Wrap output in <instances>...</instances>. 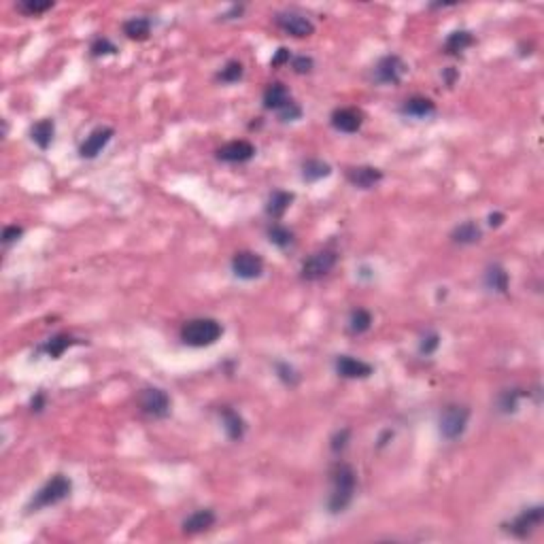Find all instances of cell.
<instances>
[{"instance_id": "obj_17", "label": "cell", "mask_w": 544, "mask_h": 544, "mask_svg": "<svg viewBox=\"0 0 544 544\" xmlns=\"http://www.w3.org/2000/svg\"><path fill=\"white\" fill-rule=\"evenodd\" d=\"M220 417H222V425H224L226 436H228L230 441H234V443H241L243 436H245V431H247V423H245V419L241 417V413H236V410L230 408V406H224V408L220 410Z\"/></svg>"}, {"instance_id": "obj_18", "label": "cell", "mask_w": 544, "mask_h": 544, "mask_svg": "<svg viewBox=\"0 0 544 544\" xmlns=\"http://www.w3.org/2000/svg\"><path fill=\"white\" fill-rule=\"evenodd\" d=\"M215 521H217V517H215V513H213L210 508H200V510L192 513V515L181 523V529H183V534H187V536H196V534H202V531L210 529V527L215 525Z\"/></svg>"}, {"instance_id": "obj_9", "label": "cell", "mask_w": 544, "mask_h": 544, "mask_svg": "<svg viewBox=\"0 0 544 544\" xmlns=\"http://www.w3.org/2000/svg\"><path fill=\"white\" fill-rule=\"evenodd\" d=\"M232 272L243 281H255L264 275V259L255 251H238L232 257Z\"/></svg>"}, {"instance_id": "obj_8", "label": "cell", "mask_w": 544, "mask_h": 544, "mask_svg": "<svg viewBox=\"0 0 544 544\" xmlns=\"http://www.w3.org/2000/svg\"><path fill=\"white\" fill-rule=\"evenodd\" d=\"M275 24L279 30H283L285 34L294 36V38H308L315 34V24L300 11H281L275 15Z\"/></svg>"}, {"instance_id": "obj_40", "label": "cell", "mask_w": 544, "mask_h": 544, "mask_svg": "<svg viewBox=\"0 0 544 544\" xmlns=\"http://www.w3.org/2000/svg\"><path fill=\"white\" fill-rule=\"evenodd\" d=\"M289 62H292V53H289V49L281 47V49L275 53V58L270 60V66H272V69H279V66H285V64H289Z\"/></svg>"}, {"instance_id": "obj_3", "label": "cell", "mask_w": 544, "mask_h": 544, "mask_svg": "<svg viewBox=\"0 0 544 544\" xmlns=\"http://www.w3.org/2000/svg\"><path fill=\"white\" fill-rule=\"evenodd\" d=\"M73 492V480L64 474H53L38 492L32 496V500L28 502L26 510L28 513H36L49 506H56L60 502H64Z\"/></svg>"}, {"instance_id": "obj_37", "label": "cell", "mask_w": 544, "mask_h": 544, "mask_svg": "<svg viewBox=\"0 0 544 544\" xmlns=\"http://www.w3.org/2000/svg\"><path fill=\"white\" fill-rule=\"evenodd\" d=\"M277 115H279V120H281V122H296V120H300V117H302V106H300L298 102H294V100H292V102H289V104L283 108V111H279Z\"/></svg>"}, {"instance_id": "obj_44", "label": "cell", "mask_w": 544, "mask_h": 544, "mask_svg": "<svg viewBox=\"0 0 544 544\" xmlns=\"http://www.w3.org/2000/svg\"><path fill=\"white\" fill-rule=\"evenodd\" d=\"M392 436H394V431H385L383 436L378 438V447H385V445H387V438H392Z\"/></svg>"}, {"instance_id": "obj_34", "label": "cell", "mask_w": 544, "mask_h": 544, "mask_svg": "<svg viewBox=\"0 0 544 544\" xmlns=\"http://www.w3.org/2000/svg\"><path fill=\"white\" fill-rule=\"evenodd\" d=\"M49 9H53V3L51 0H45V3H38V0H24V3H20L17 5V11H22L24 15H41V13H45V11H49Z\"/></svg>"}, {"instance_id": "obj_20", "label": "cell", "mask_w": 544, "mask_h": 544, "mask_svg": "<svg viewBox=\"0 0 544 544\" xmlns=\"http://www.w3.org/2000/svg\"><path fill=\"white\" fill-rule=\"evenodd\" d=\"M294 202V194L285 192V189H275L270 194L268 202H266V215L270 220H281V217L289 210Z\"/></svg>"}, {"instance_id": "obj_42", "label": "cell", "mask_w": 544, "mask_h": 544, "mask_svg": "<svg viewBox=\"0 0 544 544\" xmlns=\"http://www.w3.org/2000/svg\"><path fill=\"white\" fill-rule=\"evenodd\" d=\"M502 222H504V215H502V213H492V215H489V226H492V228H500Z\"/></svg>"}, {"instance_id": "obj_22", "label": "cell", "mask_w": 544, "mask_h": 544, "mask_svg": "<svg viewBox=\"0 0 544 544\" xmlns=\"http://www.w3.org/2000/svg\"><path fill=\"white\" fill-rule=\"evenodd\" d=\"M330 175H332V166L328 162L317 159V157L302 162V181H306V183H317L321 179H328Z\"/></svg>"}, {"instance_id": "obj_7", "label": "cell", "mask_w": 544, "mask_h": 544, "mask_svg": "<svg viewBox=\"0 0 544 544\" xmlns=\"http://www.w3.org/2000/svg\"><path fill=\"white\" fill-rule=\"evenodd\" d=\"M138 406L141 410L151 419H166L171 415V396L159 387H145L138 394Z\"/></svg>"}, {"instance_id": "obj_2", "label": "cell", "mask_w": 544, "mask_h": 544, "mask_svg": "<svg viewBox=\"0 0 544 544\" xmlns=\"http://www.w3.org/2000/svg\"><path fill=\"white\" fill-rule=\"evenodd\" d=\"M179 336H181L183 345L194 347V349H204V347L215 345L224 336V325L210 317H196V319H189L183 323Z\"/></svg>"}, {"instance_id": "obj_32", "label": "cell", "mask_w": 544, "mask_h": 544, "mask_svg": "<svg viewBox=\"0 0 544 544\" xmlns=\"http://www.w3.org/2000/svg\"><path fill=\"white\" fill-rule=\"evenodd\" d=\"M245 75V66L238 60H230L220 73H217V81L222 83H238Z\"/></svg>"}, {"instance_id": "obj_6", "label": "cell", "mask_w": 544, "mask_h": 544, "mask_svg": "<svg viewBox=\"0 0 544 544\" xmlns=\"http://www.w3.org/2000/svg\"><path fill=\"white\" fill-rule=\"evenodd\" d=\"M406 71H408L406 62L400 56H396V53H389V56H383L374 64L372 81L378 85H400Z\"/></svg>"}, {"instance_id": "obj_10", "label": "cell", "mask_w": 544, "mask_h": 544, "mask_svg": "<svg viewBox=\"0 0 544 544\" xmlns=\"http://www.w3.org/2000/svg\"><path fill=\"white\" fill-rule=\"evenodd\" d=\"M544 521V508L542 506H531V508H525L521 510L510 523H506L504 527H508V531L515 536V538H527L531 536Z\"/></svg>"}, {"instance_id": "obj_41", "label": "cell", "mask_w": 544, "mask_h": 544, "mask_svg": "<svg viewBox=\"0 0 544 544\" xmlns=\"http://www.w3.org/2000/svg\"><path fill=\"white\" fill-rule=\"evenodd\" d=\"M47 406V396L43 392L34 394V398L30 400V410L32 413H43V408Z\"/></svg>"}, {"instance_id": "obj_16", "label": "cell", "mask_w": 544, "mask_h": 544, "mask_svg": "<svg viewBox=\"0 0 544 544\" xmlns=\"http://www.w3.org/2000/svg\"><path fill=\"white\" fill-rule=\"evenodd\" d=\"M400 113H402L404 117L425 120V117H431L434 113H436V104H434L431 98H425V96H413V98H408V100L402 102Z\"/></svg>"}, {"instance_id": "obj_15", "label": "cell", "mask_w": 544, "mask_h": 544, "mask_svg": "<svg viewBox=\"0 0 544 544\" xmlns=\"http://www.w3.org/2000/svg\"><path fill=\"white\" fill-rule=\"evenodd\" d=\"M334 366H336L338 376L351 378V380L353 378H368L374 372V368L370 364H366V362H362L357 357H351V355H338Z\"/></svg>"}, {"instance_id": "obj_28", "label": "cell", "mask_w": 544, "mask_h": 544, "mask_svg": "<svg viewBox=\"0 0 544 544\" xmlns=\"http://www.w3.org/2000/svg\"><path fill=\"white\" fill-rule=\"evenodd\" d=\"M124 34H126L130 41H147L149 34H151V20L145 17V15L126 20V22H124Z\"/></svg>"}, {"instance_id": "obj_29", "label": "cell", "mask_w": 544, "mask_h": 544, "mask_svg": "<svg viewBox=\"0 0 544 544\" xmlns=\"http://www.w3.org/2000/svg\"><path fill=\"white\" fill-rule=\"evenodd\" d=\"M266 236L272 245L279 247V249H289L294 245V232L283 224H270L268 230H266Z\"/></svg>"}, {"instance_id": "obj_5", "label": "cell", "mask_w": 544, "mask_h": 544, "mask_svg": "<svg viewBox=\"0 0 544 544\" xmlns=\"http://www.w3.org/2000/svg\"><path fill=\"white\" fill-rule=\"evenodd\" d=\"M338 264V251L336 249H319L313 255H308L300 266L302 281H319L328 277Z\"/></svg>"}, {"instance_id": "obj_4", "label": "cell", "mask_w": 544, "mask_h": 544, "mask_svg": "<svg viewBox=\"0 0 544 544\" xmlns=\"http://www.w3.org/2000/svg\"><path fill=\"white\" fill-rule=\"evenodd\" d=\"M468 421H470V408L466 404H447L438 419L441 436L449 443L461 438L468 427Z\"/></svg>"}, {"instance_id": "obj_27", "label": "cell", "mask_w": 544, "mask_h": 544, "mask_svg": "<svg viewBox=\"0 0 544 544\" xmlns=\"http://www.w3.org/2000/svg\"><path fill=\"white\" fill-rule=\"evenodd\" d=\"M474 36H472V32H468V30H455V32H451L449 36H447V41H445V53H449V56H459V53H464L468 47H472L474 45Z\"/></svg>"}, {"instance_id": "obj_38", "label": "cell", "mask_w": 544, "mask_h": 544, "mask_svg": "<svg viewBox=\"0 0 544 544\" xmlns=\"http://www.w3.org/2000/svg\"><path fill=\"white\" fill-rule=\"evenodd\" d=\"M313 66H315V62H313L310 56H296V58H292V69H294V73H298V75L310 73Z\"/></svg>"}, {"instance_id": "obj_36", "label": "cell", "mask_w": 544, "mask_h": 544, "mask_svg": "<svg viewBox=\"0 0 544 544\" xmlns=\"http://www.w3.org/2000/svg\"><path fill=\"white\" fill-rule=\"evenodd\" d=\"M438 347H441V336L436 332H427V334H423V338L419 343V353L421 355H434L438 351Z\"/></svg>"}, {"instance_id": "obj_13", "label": "cell", "mask_w": 544, "mask_h": 544, "mask_svg": "<svg viewBox=\"0 0 544 544\" xmlns=\"http://www.w3.org/2000/svg\"><path fill=\"white\" fill-rule=\"evenodd\" d=\"M253 155H255V145L249 141H232L217 149V157L222 162H228V164H245V162L253 159Z\"/></svg>"}, {"instance_id": "obj_33", "label": "cell", "mask_w": 544, "mask_h": 544, "mask_svg": "<svg viewBox=\"0 0 544 544\" xmlns=\"http://www.w3.org/2000/svg\"><path fill=\"white\" fill-rule=\"evenodd\" d=\"M275 372H277L281 383L287 385V387H296L300 383V372L292 364H287V362H277L275 364Z\"/></svg>"}, {"instance_id": "obj_24", "label": "cell", "mask_w": 544, "mask_h": 544, "mask_svg": "<svg viewBox=\"0 0 544 544\" xmlns=\"http://www.w3.org/2000/svg\"><path fill=\"white\" fill-rule=\"evenodd\" d=\"M485 285L492 292H496V294H506L508 285H510L508 272L500 264H492L485 270Z\"/></svg>"}, {"instance_id": "obj_19", "label": "cell", "mask_w": 544, "mask_h": 544, "mask_svg": "<svg viewBox=\"0 0 544 544\" xmlns=\"http://www.w3.org/2000/svg\"><path fill=\"white\" fill-rule=\"evenodd\" d=\"M289 102H292V94L283 83H270L264 90V108H268V111L279 113Z\"/></svg>"}, {"instance_id": "obj_23", "label": "cell", "mask_w": 544, "mask_h": 544, "mask_svg": "<svg viewBox=\"0 0 544 544\" xmlns=\"http://www.w3.org/2000/svg\"><path fill=\"white\" fill-rule=\"evenodd\" d=\"M73 345H77V338H73L71 334H56V336H51L49 341H45L36 351L38 353H45L47 357H51V359H58L64 351H69Z\"/></svg>"}, {"instance_id": "obj_25", "label": "cell", "mask_w": 544, "mask_h": 544, "mask_svg": "<svg viewBox=\"0 0 544 544\" xmlns=\"http://www.w3.org/2000/svg\"><path fill=\"white\" fill-rule=\"evenodd\" d=\"M527 396L525 389H519V387H510V389H502L498 394V400H496V406H498V413L502 415H515L519 410V404L521 400Z\"/></svg>"}, {"instance_id": "obj_30", "label": "cell", "mask_w": 544, "mask_h": 544, "mask_svg": "<svg viewBox=\"0 0 544 544\" xmlns=\"http://www.w3.org/2000/svg\"><path fill=\"white\" fill-rule=\"evenodd\" d=\"M372 328V315L366 308H353L349 315V332L353 336H362Z\"/></svg>"}, {"instance_id": "obj_39", "label": "cell", "mask_w": 544, "mask_h": 544, "mask_svg": "<svg viewBox=\"0 0 544 544\" xmlns=\"http://www.w3.org/2000/svg\"><path fill=\"white\" fill-rule=\"evenodd\" d=\"M22 234H24V228H22V226H17V224L7 226V228L3 230V243H5V247L17 243V241L22 238Z\"/></svg>"}, {"instance_id": "obj_31", "label": "cell", "mask_w": 544, "mask_h": 544, "mask_svg": "<svg viewBox=\"0 0 544 544\" xmlns=\"http://www.w3.org/2000/svg\"><path fill=\"white\" fill-rule=\"evenodd\" d=\"M117 53V45L106 38V36H98L94 38V43L90 45V56L92 58H104V56H115Z\"/></svg>"}, {"instance_id": "obj_26", "label": "cell", "mask_w": 544, "mask_h": 544, "mask_svg": "<svg viewBox=\"0 0 544 544\" xmlns=\"http://www.w3.org/2000/svg\"><path fill=\"white\" fill-rule=\"evenodd\" d=\"M53 134H56V124H53V120H41V122H36V124L30 128V138H32V143H34L38 149H43V151H47L49 145L53 143Z\"/></svg>"}, {"instance_id": "obj_11", "label": "cell", "mask_w": 544, "mask_h": 544, "mask_svg": "<svg viewBox=\"0 0 544 544\" xmlns=\"http://www.w3.org/2000/svg\"><path fill=\"white\" fill-rule=\"evenodd\" d=\"M113 134H115V130L108 128V126H100V128L92 130V132L87 134V138L81 143L79 155H81L83 159H94V157H98V155L102 153V149H104L108 143H111Z\"/></svg>"}, {"instance_id": "obj_14", "label": "cell", "mask_w": 544, "mask_h": 544, "mask_svg": "<svg viewBox=\"0 0 544 544\" xmlns=\"http://www.w3.org/2000/svg\"><path fill=\"white\" fill-rule=\"evenodd\" d=\"M347 181L357 189H372L383 181V171L374 166H351L347 171Z\"/></svg>"}, {"instance_id": "obj_1", "label": "cell", "mask_w": 544, "mask_h": 544, "mask_svg": "<svg viewBox=\"0 0 544 544\" xmlns=\"http://www.w3.org/2000/svg\"><path fill=\"white\" fill-rule=\"evenodd\" d=\"M330 485H332V492L328 498V510L332 515L345 513L353 498H355V489H357V474L353 470V466L338 461L332 466L330 472Z\"/></svg>"}, {"instance_id": "obj_43", "label": "cell", "mask_w": 544, "mask_h": 544, "mask_svg": "<svg viewBox=\"0 0 544 544\" xmlns=\"http://www.w3.org/2000/svg\"><path fill=\"white\" fill-rule=\"evenodd\" d=\"M443 77H445V81H447V85H453L457 79H459V73L455 71V69H447L445 73H443Z\"/></svg>"}, {"instance_id": "obj_21", "label": "cell", "mask_w": 544, "mask_h": 544, "mask_svg": "<svg viewBox=\"0 0 544 544\" xmlns=\"http://www.w3.org/2000/svg\"><path fill=\"white\" fill-rule=\"evenodd\" d=\"M480 238H482V230H480V226H478L476 222H472V220H468V222L455 226L453 232H451V241H453L455 245H461V247L476 245Z\"/></svg>"}, {"instance_id": "obj_35", "label": "cell", "mask_w": 544, "mask_h": 544, "mask_svg": "<svg viewBox=\"0 0 544 544\" xmlns=\"http://www.w3.org/2000/svg\"><path fill=\"white\" fill-rule=\"evenodd\" d=\"M349 441H351V429H349V427L338 429V431L334 434V436H332V441H330V449H332V453H334V455H341V453L347 449Z\"/></svg>"}, {"instance_id": "obj_12", "label": "cell", "mask_w": 544, "mask_h": 544, "mask_svg": "<svg viewBox=\"0 0 544 544\" xmlns=\"http://www.w3.org/2000/svg\"><path fill=\"white\" fill-rule=\"evenodd\" d=\"M330 124L334 130L345 132V134H355L359 132L362 124H364V113L355 106H345V108H336L330 117Z\"/></svg>"}]
</instances>
